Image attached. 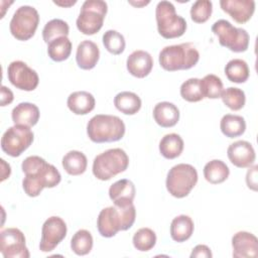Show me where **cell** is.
Returning <instances> with one entry per match:
<instances>
[{"label": "cell", "mask_w": 258, "mask_h": 258, "mask_svg": "<svg viewBox=\"0 0 258 258\" xmlns=\"http://www.w3.org/2000/svg\"><path fill=\"white\" fill-rule=\"evenodd\" d=\"M233 257L249 258L258 255V239L252 233L240 231L232 237Z\"/></svg>", "instance_id": "2e32d148"}, {"label": "cell", "mask_w": 258, "mask_h": 258, "mask_svg": "<svg viewBox=\"0 0 258 258\" xmlns=\"http://www.w3.org/2000/svg\"><path fill=\"white\" fill-rule=\"evenodd\" d=\"M136 218L133 204L127 206H111L103 209L97 219V228L101 236L111 238L119 231L130 229Z\"/></svg>", "instance_id": "7a4b0ae2"}, {"label": "cell", "mask_w": 258, "mask_h": 258, "mask_svg": "<svg viewBox=\"0 0 258 258\" xmlns=\"http://www.w3.org/2000/svg\"><path fill=\"white\" fill-rule=\"evenodd\" d=\"M225 75L230 82L242 84L249 78V67L245 60L241 58H234L226 64Z\"/></svg>", "instance_id": "f546056e"}, {"label": "cell", "mask_w": 258, "mask_h": 258, "mask_svg": "<svg viewBox=\"0 0 258 258\" xmlns=\"http://www.w3.org/2000/svg\"><path fill=\"white\" fill-rule=\"evenodd\" d=\"M61 164L70 175H80L86 171L88 160L83 152L71 150L62 157Z\"/></svg>", "instance_id": "4316f807"}, {"label": "cell", "mask_w": 258, "mask_h": 258, "mask_svg": "<svg viewBox=\"0 0 258 258\" xmlns=\"http://www.w3.org/2000/svg\"><path fill=\"white\" fill-rule=\"evenodd\" d=\"M22 172L25 174L22 187L28 197L39 196L44 187H54L60 180L59 171L50 163L37 155L26 157L21 164Z\"/></svg>", "instance_id": "6da1fadb"}, {"label": "cell", "mask_w": 258, "mask_h": 258, "mask_svg": "<svg viewBox=\"0 0 258 258\" xmlns=\"http://www.w3.org/2000/svg\"><path fill=\"white\" fill-rule=\"evenodd\" d=\"M67 224L57 217H49L42 225L39 250L42 252L52 251L67 236Z\"/></svg>", "instance_id": "5bb4252c"}, {"label": "cell", "mask_w": 258, "mask_h": 258, "mask_svg": "<svg viewBox=\"0 0 258 258\" xmlns=\"http://www.w3.org/2000/svg\"><path fill=\"white\" fill-rule=\"evenodd\" d=\"M200 59V53L191 42L167 45L159 52V64L167 72L189 70Z\"/></svg>", "instance_id": "3957f363"}, {"label": "cell", "mask_w": 258, "mask_h": 258, "mask_svg": "<svg viewBox=\"0 0 258 258\" xmlns=\"http://www.w3.org/2000/svg\"><path fill=\"white\" fill-rule=\"evenodd\" d=\"M38 23L39 15L37 10L32 6L23 5L14 12L10 20L9 29L17 40L25 41L34 35Z\"/></svg>", "instance_id": "30bf717a"}, {"label": "cell", "mask_w": 258, "mask_h": 258, "mask_svg": "<svg viewBox=\"0 0 258 258\" xmlns=\"http://www.w3.org/2000/svg\"><path fill=\"white\" fill-rule=\"evenodd\" d=\"M183 150V140L176 133L164 135L159 142V151L166 159H174L178 157Z\"/></svg>", "instance_id": "484cf974"}, {"label": "cell", "mask_w": 258, "mask_h": 258, "mask_svg": "<svg viewBox=\"0 0 258 258\" xmlns=\"http://www.w3.org/2000/svg\"><path fill=\"white\" fill-rule=\"evenodd\" d=\"M180 96L183 100L195 103L199 102L204 99L202 94L200 79L198 78H190L183 82L180 86Z\"/></svg>", "instance_id": "74e56055"}, {"label": "cell", "mask_w": 258, "mask_h": 258, "mask_svg": "<svg viewBox=\"0 0 258 258\" xmlns=\"http://www.w3.org/2000/svg\"><path fill=\"white\" fill-rule=\"evenodd\" d=\"M134 247L141 252L151 250L156 243V235L149 228H141L135 232L132 239Z\"/></svg>", "instance_id": "d590c367"}, {"label": "cell", "mask_w": 258, "mask_h": 258, "mask_svg": "<svg viewBox=\"0 0 258 258\" xmlns=\"http://www.w3.org/2000/svg\"><path fill=\"white\" fill-rule=\"evenodd\" d=\"M126 67L130 75L138 79L145 78L153 68V58L145 50H134L126 60Z\"/></svg>", "instance_id": "ac0fdd59"}, {"label": "cell", "mask_w": 258, "mask_h": 258, "mask_svg": "<svg viewBox=\"0 0 258 258\" xmlns=\"http://www.w3.org/2000/svg\"><path fill=\"white\" fill-rule=\"evenodd\" d=\"M154 121L163 128H169L179 120L178 108L170 102H160L153 108Z\"/></svg>", "instance_id": "7402d4cb"}, {"label": "cell", "mask_w": 258, "mask_h": 258, "mask_svg": "<svg viewBox=\"0 0 258 258\" xmlns=\"http://www.w3.org/2000/svg\"><path fill=\"white\" fill-rule=\"evenodd\" d=\"M136 189L134 183L127 179H119L109 188V197L115 206H127L133 204Z\"/></svg>", "instance_id": "d6986e66"}, {"label": "cell", "mask_w": 258, "mask_h": 258, "mask_svg": "<svg viewBox=\"0 0 258 258\" xmlns=\"http://www.w3.org/2000/svg\"><path fill=\"white\" fill-rule=\"evenodd\" d=\"M71 248L79 256L89 254L93 248V237L91 233L84 229L77 231L71 240Z\"/></svg>", "instance_id": "836d02e7"}, {"label": "cell", "mask_w": 258, "mask_h": 258, "mask_svg": "<svg viewBox=\"0 0 258 258\" xmlns=\"http://www.w3.org/2000/svg\"><path fill=\"white\" fill-rule=\"evenodd\" d=\"M141 99L133 92L124 91L118 93L114 98L115 107L125 115H134L141 108Z\"/></svg>", "instance_id": "d4e9b609"}, {"label": "cell", "mask_w": 258, "mask_h": 258, "mask_svg": "<svg viewBox=\"0 0 258 258\" xmlns=\"http://www.w3.org/2000/svg\"><path fill=\"white\" fill-rule=\"evenodd\" d=\"M194 229L195 225L191 218L186 215H179L171 221L170 236L175 242H184L191 237Z\"/></svg>", "instance_id": "cb8c5ba5"}, {"label": "cell", "mask_w": 258, "mask_h": 258, "mask_svg": "<svg viewBox=\"0 0 258 258\" xmlns=\"http://www.w3.org/2000/svg\"><path fill=\"white\" fill-rule=\"evenodd\" d=\"M229 174L230 169L228 165L220 159H213L204 167V176L206 180L212 184L224 182L228 178Z\"/></svg>", "instance_id": "83f0119b"}, {"label": "cell", "mask_w": 258, "mask_h": 258, "mask_svg": "<svg viewBox=\"0 0 258 258\" xmlns=\"http://www.w3.org/2000/svg\"><path fill=\"white\" fill-rule=\"evenodd\" d=\"M155 18L158 33L166 39L180 37L186 30L185 19L176 14L174 5L169 1L164 0L157 3Z\"/></svg>", "instance_id": "8992f818"}, {"label": "cell", "mask_w": 258, "mask_h": 258, "mask_svg": "<svg viewBox=\"0 0 258 258\" xmlns=\"http://www.w3.org/2000/svg\"><path fill=\"white\" fill-rule=\"evenodd\" d=\"M221 98L223 103L233 111L241 110L246 102L244 91L235 87H229L224 90Z\"/></svg>", "instance_id": "e575fe53"}, {"label": "cell", "mask_w": 258, "mask_h": 258, "mask_svg": "<svg viewBox=\"0 0 258 258\" xmlns=\"http://www.w3.org/2000/svg\"><path fill=\"white\" fill-rule=\"evenodd\" d=\"M100 57L98 45L92 40H83L79 43L76 52V60L82 70H92L96 67Z\"/></svg>", "instance_id": "ffe728a7"}, {"label": "cell", "mask_w": 258, "mask_h": 258, "mask_svg": "<svg viewBox=\"0 0 258 258\" xmlns=\"http://www.w3.org/2000/svg\"><path fill=\"white\" fill-rule=\"evenodd\" d=\"M201 90L204 98L209 99H218L221 98L222 93L224 91L222 80L213 74L205 76L202 80H200Z\"/></svg>", "instance_id": "d6a6232c"}, {"label": "cell", "mask_w": 258, "mask_h": 258, "mask_svg": "<svg viewBox=\"0 0 258 258\" xmlns=\"http://www.w3.org/2000/svg\"><path fill=\"white\" fill-rule=\"evenodd\" d=\"M0 252L5 258H29L24 234L17 228H7L0 233Z\"/></svg>", "instance_id": "7c38bea8"}, {"label": "cell", "mask_w": 258, "mask_h": 258, "mask_svg": "<svg viewBox=\"0 0 258 258\" xmlns=\"http://www.w3.org/2000/svg\"><path fill=\"white\" fill-rule=\"evenodd\" d=\"M103 44L110 53L116 55L121 54L126 45L124 36L113 29H109L103 34Z\"/></svg>", "instance_id": "8d00e7d4"}, {"label": "cell", "mask_w": 258, "mask_h": 258, "mask_svg": "<svg viewBox=\"0 0 258 258\" xmlns=\"http://www.w3.org/2000/svg\"><path fill=\"white\" fill-rule=\"evenodd\" d=\"M213 255H212V252H211V249L207 246V245H203V244H200V245H197L192 251H191V254H190V257L191 258H211Z\"/></svg>", "instance_id": "ab89813d"}, {"label": "cell", "mask_w": 258, "mask_h": 258, "mask_svg": "<svg viewBox=\"0 0 258 258\" xmlns=\"http://www.w3.org/2000/svg\"><path fill=\"white\" fill-rule=\"evenodd\" d=\"M33 137V132L29 127L14 125L9 127L2 135L1 148L9 156H20L31 145Z\"/></svg>", "instance_id": "8fae6325"}, {"label": "cell", "mask_w": 258, "mask_h": 258, "mask_svg": "<svg viewBox=\"0 0 258 258\" xmlns=\"http://www.w3.org/2000/svg\"><path fill=\"white\" fill-rule=\"evenodd\" d=\"M213 3L210 0H198L190 8V18L196 23H204L212 15Z\"/></svg>", "instance_id": "f35d334b"}, {"label": "cell", "mask_w": 258, "mask_h": 258, "mask_svg": "<svg viewBox=\"0 0 258 258\" xmlns=\"http://www.w3.org/2000/svg\"><path fill=\"white\" fill-rule=\"evenodd\" d=\"M9 82L19 90L33 91L39 83L37 73L22 60H14L7 68Z\"/></svg>", "instance_id": "4fadbf2b"}, {"label": "cell", "mask_w": 258, "mask_h": 258, "mask_svg": "<svg viewBox=\"0 0 258 258\" xmlns=\"http://www.w3.org/2000/svg\"><path fill=\"white\" fill-rule=\"evenodd\" d=\"M87 134L95 143L119 141L125 134V124L118 116L95 115L87 124Z\"/></svg>", "instance_id": "277c9868"}, {"label": "cell", "mask_w": 258, "mask_h": 258, "mask_svg": "<svg viewBox=\"0 0 258 258\" xmlns=\"http://www.w3.org/2000/svg\"><path fill=\"white\" fill-rule=\"evenodd\" d=\"M229 160L239 168L250 167L255 161V150L252 144L245 140H238L230 144L227 149Z\"/></svg>", "instance_id": "9a60e30c"}, {"label": "cell", "mask_w": 258, "mask_h": 258, "mask_svg": "<svg viewBox=\"0 0 258 258\" xmlns=\"http://www.w3.org/2000/svg\"><path fill=\"white\" fill-rule=\"evenodd\" d=\"M13 101V93L5 86L1 87V106H6Z\"/></svg>", "instance_id": "b9f144b4"}, {"label": "cell", "mask_w": 258, "mask_h": 258, "mask_svg": "<svg viewBox=\"0 0 258 258\" xmlns=\"http://www.w3.org/2000/svg\"><path fill=\"white\" fill-rule=\"evenodd\" d=\"M198 182L197 169L187 163H179L172 166L167 172L166 188L168 192L177 199L186 197Z\"/></svg>", "instance_id": "52a82bcc"}, {"label": "cell", "mask_w": 258, "mask_h": 258, "mask_svg": "<svg viewBox=\"0 0 258 258\" xmlns=\"http://www.w3.org/2000/svg\"><path fill=\"white\" fill-rule=\"evenodd\" d=\"M212 31L218 36L222 46L234 52H244L248 49L250 36L244 28L235 27L226 19L216 21L212 26Z\"/></svg>", "instance_id": "9c48e42d"}, {"label": "cell", "mask_w": 258, "mask_h": 258, "mask_svg": "<svg viewBox=\"0 0 258 258\" xmlns=\"http://www.w3.org/2000/svg\"><path fill=\"white\" fill-rule=\"evenodd\" d=\"M72 47V41L68 36H61L48 43L47 54L54 61H62L71 55Z\"/></svg>", "instance_id": "4dcf8cb0"}, {"label": "cell", "mask_w": 258, "mask_h": 258, "mask_svg": "<svg viewBox=\"0 0 258 258\" xmlns=\"http://www.w3.org/2000/svg\"><path fill=\"white\" fill-rule=\"evenodd\" d=\"M257 165L250 166L246 174V183L248 187L253 190H257Z\"/></svg>", "instance_id": "60d3db41"}, {"label": "cell", "mask_w": 258, "mask_h": 258, "mask_svg": "<svg viewBox=\"0 0 258 258\" xmlns=\"http://www.w3.org/2000/svg\"><path fill=\"white\" fill-rule=\"evenodd\" d=\"M129 165V157L121 148L108 149L94 158L93 174L100 180H109L125 171Z\"/></svg>", "instance_id": "5b68a950"}, {"label": "cell", "mask_w": 258, "mask_h": 258, "mask_svg": "<svg viewBox=\"0 0 258 258\" xmlns=\"http://www.w3.org/2000/svg\"><path fill=\"white\" fill-rule=\"evenodd\" d=\"M39 115L38 107L28 102L19 103L11 112V118L14 125H22L29 128L38 122Z\"/></svg>", "instance_id": "44dd1931"}, {"label": "cell", "mask_w": 258, "mask_h": 258, "mask_svg": "<svg viewBox=\"0 0 258 258\" xmlns=\"http://www.w3.org/2000/svg\"><path fill=\"white\" fill-rule=\"evenodd\" d=\"M70 32V27L69 24L62 20V19H51L48 21L43 29H42V38L44 42L47 44L51 42L52 40L61 37V36H68Z\"/></svg>", "instance_id": "1f68e13d"}, {"label": "cell", "mask_w": 258, "mask_h": 258, "mask_svg": "<svg viewBox=\"0 0 258 258\" xmlns=\"http://www.w3.org/2000/svg\"><path fill=\"white\" fill-rule=\"evenodd\" d=\"M220 5L223 11L241 24L249 21L255 11L253 0H221Z\"/></svg>", "instance_id": "e0dca14e"}, {"label": "cell", "mask_w": 258, "mask_h": 258, "mask_svg": "<svg viewBox=\"0 0 258 258\" xmlns=\"http://www.w3.org/2000/svg\"><path fill=\"white\" fill-rule=\"evenodd\" d=\"M94 96L86 91H77L72 93L67 100L69 109L76 115H87L95 108Z\"/></svg>", "instance_id": "603a6c76"}, {"label": "cell", "mask_w": 258, "mask_h": 258, "mask_svg": "<svg viewBox=\"0 0 258 258\" xmlns=\"http://www.w3.org/2000/svg\"><path fill=\"white\" fill-rule=\"evenodd\" d=\"M220 128L226 137L235 138L241 136L245 132L246 122L242 116L226 114L221 119Z\"/></svg>", "instance_id": "f1b7e54d"}, {"label": "cell", "mask_w": 258, "mask_h": 258, "mask_svg": "<svg viewBox=\"0 0 258 258\" xmlns=\"http://www.w3.org/2000/svg\"><path fill=\"white\" fill-rule=\"evenodd\" d=\"M108 6L102 0H87L83 3L76 24L83 34L93 35L103 26Z\"/></svg>", "instance_id": "ba28073f"}, {"label": "cell", "mask_w": 258, "mask_h": 258, "mask_svg": "<svg viewBox=\"0 0 258 258\" xmlns=\"http://www.w3.org/2000/svg\"><path fill=\"white\" fill-rule=\"evenodd\" d=\"M129 3L130 4H132V5H134V6H141V5H146V4H148L149 3V1H146V2H133V1H129Z\"/></svg>", "instance_id": "7bdbcfd3"}]
</instances>
